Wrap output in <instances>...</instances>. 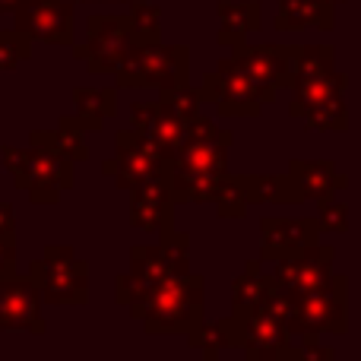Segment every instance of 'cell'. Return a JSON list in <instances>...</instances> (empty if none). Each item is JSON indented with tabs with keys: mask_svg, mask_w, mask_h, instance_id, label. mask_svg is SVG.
<instances>
[{
	"mask_svg": "<svg viewBox=\"0 0 361 361\" xmlns=\"http://www.w3.org/2000/svg\"><path fill=\"white\" fill-rule=\"evenodd\" d=\"M206 279L200 273H178L140 292L127 305L130 317L143 324L146 333H190L203 320Z\"/></svg>",
	"mask_w": 361,
	"mask_h": 361,
	"instance_id": "cell-1",
	"label": "cell"
},
{
	"mask_svg": "<svg viewBox=\"0 0 361 361\" xmlns=\"http://www.w3.org/2000/svg\"><path fill=\"white\" fill-rule=\"evenodd\" d=\"M269 311H276L286 324V330L295 339H320L324 333H339L349 330V276L333 273L326 286L314 288L305 295H288L286 288H276Z\"/></svg>",
	"mask_w": 361,
	"mask_h": 361,
	"instance_id": "cell-2",
	"label": "cell"
},
{
	"mask_svg": "<svg viewBox=\"0 0 361 361\" xmlns=\"http://www.w3.org/2000/svg\"><path fill=\"white\" fill-rule=\"evenodd\" d=\"M187 269H190V238L171 228L159 235V244H137L130 250V269L118 276L114 298H118V305L127 307L140 292L152 288L169 276L187 273Z\"/></svg>",
	"mask_w": 361,
	"mask_h": 361,
	"instance_id": "cell-3",
	"label": "cell"
},
{
	"mask_svg": "<svg viewBox=\"0 0 361 361\" xmlns=\"http://www.w3.org/2000/svg\"><path fill=\"white\" fill-rule=\"evenodd\" d=\"M345 86H349V76L339 73L336 67L324 70V73L295 76V80L288 82V89H292L288 114H292V118H301L311 130L345 133L349 130Z\"/></svg>",
	"mask_w": 361,
	"mask_h": 361,
	"instance_id": "cell-4",
	"label": "cell"
},
{
	"mask_svg": "<svg viewBox=\"0 0 361 361\" xmlns=\"http://www.w3.org/2000/svg\"><path fill=\"white\" fill-rule=\"evenodd\" d=\"M114 82L121 89H169L178 82H190V51L184 44L133 42L121 67L114 70Z\"/></svg>",
	"mask_w": 361,
	"mask_h": 361,
	"instance_id": "cell-5",
	"label": "cell"
},
{
	"mask_svg": "<svg viewBox=\"0 0 361 361\" xmlns=\"http://www.w3.org/2000/svg\"><path fill=\"white\" fill-rule=\"evenodd\" d=\"M0 156H4L6 171L29 193L32 203L51 206L61 200V190H70L76 184V165L63 156H54L51 149H42V146H29V149L4 146Z\"/></svg>",
	"mask_w": 361,
	"mask_h": 361,
	"instance_id": "cell-6",
	"label": "cell"
},
{
	"mask_svg": "<svg viewBox=\"0 0 361 361\" xmlns=\"http://www.w3.org/2000/svg\"><path fill=\"white\" fill-rule=\"evenodd\" d=\"M32 282L48 305H86L89 301V263L67 244L44 247L42 260H32Z\"/></svg>",
	"mask_w": 361,
	"mask_h": 361,
	"instance_id": "cell-7",
	"label": "cell"
},
{
	"mask_svg": "<svg viewBox=\"0 0 361 361\" xmlns=\"http://www.w3.org/2000/svg\"><path fill=\"white\" fill-rule=\"evenodd\" d=\"M197 92H200V102L216 105V111L222 118H260L263 108L273 105L269 95L231 57H222L216 63V70H209L203 76Z\"/></svg>",
	"mask_w": 361,
	"mask_h": 361,
	"instance_id": "cell-8",
	"label": "cell"
},
{
	"mask_svg": "<svg viewBox=\"0 0 361 361\" xmlns=\"http://www.w3.org/2000/svg\"><path fill=\"white\" fill-rule=\"evenodd\" d=\"M133 48V32L127 13L114 16V13H95L86 19V42L73 44V57L86 63L89 73L114 76L127 51Z\"/></svg>",
	"mask_w": 361,
	"mask_h": 361,
	"instance_id": "cell-9",
	"label": "cell"
},
{
	"mask_svg": "<svg viewBox=\"0 0 361 361\" xmlns=\"http://www.w3.org/2000/svg\"><path fill=\"white\" fill-rule=\"evenodd\" d=\"M235 143V133L216 127V121L206 114H193L184 127V140L171 156V169L206 171V175H228V149Z\"/></svg>",
	"mask_w": 361,
	"mask_h": 361,
	"instance_id": "cell-10",
	"label": "cell"
},
{
	"mask_svg": "<svg viewBox=\"0 0 361 361\" xmlns=\"http://www.w3.org/2000/svg\"><path fill=\"white\" fill-rule=\"evenodd\" d=\"M171 169V159L152 143L149 137L137 133L133 127H124L118 130V140H114V159H108L102 165L105 178H114V184L121 190H130V187L143 184L149 178H159Z\"/></svg>",
	"mask_w": 361,
	"mask_h": 361,
	"instance_id": "cell-11",
	"label": "cell"
},
{
	"mask_svg": "<svg viewBox=\"0 0 361 361\" xmlns=\"http://www.w3.org/2000/svg\"><path fill=\"white\" fill-rule=\"evenodd\" d=\"M16 25L32 42H48L73 48L76 44V10L73 0H23L16 6Z\"/></svg>",
	"mask_w": 361,
	"mask_h": 361,
	"instance_id": "cell-12",
	"label": "cell"
},
{
	"mask_svg": "<svg viewBox=\"0 0 361 361\" xmlns=\"http://www.w3.org/2000/svg\"><path fill=\"white\" fill-rule=\"evenodd\" d=\"M333 260H336V250H333V244H305L301 250H295V254L282 257V260L269 263V273L276 276V282H279V288H286L288 295H305V292H314V288L326 286V279H330L336 269H333Z\"/></svg>",
	"mask_w": 361,
	"mask_h": 361,
	"instance_id": "cell-13",
	"label": "cell"
},
{
	"mask_svg": "<svg viewBox=\"0 0 361 361\" xmlns=\"http://www.w3.org/2000/svg\"><path fill=\"white\" fill-rule=\"evenodd\" d=\"M235 317V314H231ZM238 333H241V349L244 355L260 358V361H288L292 358V333L286 330L282 317L269 307H257V311L238 314L235 317Z\"/></svg>",
	"mask_w": 361,
	"mask_h": 361,
	"instance_id": "cell-14",
	"label": "cell"
},
{
	"mask_svg": "<svg viewBox=\"0 0 361 361\" xmlns=\"http://www.w3.org/2000/svg\"><path fill=\"white\" fill-rule=\"evenodd\" d=\"M231 61L276 102L279 89H288L292 82V63H288V44H235L231 48Z\"/></svg>",
	"mask_w": 361,
	"mask_h": 361,
	"instance_id": "cell-15",
	"label": "cell"
},
{
	"mask_svg": "<svg viewBox=\"0 0 361 361\" xmlns=\"http://www.w3.org/2000/svg\"><path fill=\"white\" fill-rule=\"evenodd\" d=\"M0 330H29L44 333L42 292L32 276H4L0 279Z\"/></svg>",
	"mask_w": 361,
	"mask_h": 361,
	"instance_id": "cell-16",
	"label": "cell"
},
{
	"mask_svg": "<svg viewBox=\"0 0 361 361\" xmlns=\"http://www.w3.org/2000/svg\"><path fill=\"white\" fill-rule=\"evenodd\" d=\"M175 197L169 187V171L159 178H149L143 184L130 187V225L140 231H165L175 228Z\"/></svg>",
	"mask_w": 361,
	"mask_h": 361,
	"instance_id": "cell-17",
	"label": "cell"
},
{
	"mask_svg": "<svg viewBox=\"0 0 361 361\" xmlns=\"http://www.w3.org/2000/svg\"><path fill=\"white\" fill-rule=\"evenodd\" d=\"M260 260L276 263L282 257L301 250L305 244H314L320 238L317 219H276V216H263L260 222Z\"/></svg>",
	"mask_w": 361,
	"mask_h": 361,
	"instance_id": "cell-18",
	"label": "cell"
},
{
	"mask_svg": "<svg viewBox=\"0 0 361 361\" xmlns=\"http://www.w3.org/2000/svg\"><path fill=\"white\" fill-rule=\"evenodd\" d=\"M130 127L143 137H149L165 156H175V149L184 140V127L187 121L178 118L171 108H165L162 102H133L130 105Z\"/></svg>",
	"mask_w": 361,
	"mask_h": 361,
	"instance_id": "cell-19",
	"label": "cell"
},
{
	"mask_svg": "<svg viewBox=\"0 0 361 361\" xmlns=\"http://www.w3.org/2000/svg\"><path fill=\"white\" fill-rule=\"evenodd\" d=\"M336 25V0H276V32H333Z\"/></svg>",
	"mask_w": 361,
	"mask_h": 361,
	"instance_id": "cell-20",
	"label": "cell"
},
{
	"mask_svg": "<svg viewBox=\"0 0 361 361\" xmlns=\"http://www.w3.org/2000/svg\"><path fill=\"white\" fill-rule=\"evenodd\" d=\"M288 175L301 187L305 200H314L317 206L336 200V193L349 184V178H345L330 159H314V162H307V159H292V162H288Z\"/></svg>",
	"mask_w": 361,
	"mask_h": 361,
	"instance_id": "cell-21",
	"label": "cell"
},
{
	"mask_svg": "<svg viewBox=\"0 0 361 361\" xmlns=\"http://www.w3.org/2000/svg\"><path fill=\"white\" fill-rule=\"evenodd\" d=\"M216 16H219L216 42L222 44V48H235V44L247 42L254 32L263 29L260 0H219Z\"/></svg>",
	"mask_w": 361,
	"mask_h": 361,
	"instance_id": "cell-22",
	"label": "cell"
},
{
	"mask_svg": "<svg viewBox=\"0 0 361 361\" xmlns=\"http://www.w3.org/2000/svg\"><path fill=\"white\" fill-rule=\"evenodd\" d=\"M276 288H279V282L263 267V260H247L231 282V314L238 317V314L257 311V307H269Z\"/></svg>",
	"mask_w": 361,
	"mask_h": 361,
	"instance_id": "cell-23",
	"label": "cell"
},
{
	"mask_svg": "<svg viewBox=\"0 0 361 361\" xmlns=\"http://www.w3.org/2000/svg\"><path fill=\"white\" fill-rule=\"evenodd\" d=\"M247 203H276V206H298L305 203V193L288 175H235Z\"/></svg>",
	"mask_w": 361,
	"mask_h": 361,
	"instance_id": "cell-24",
	"label": "cell"
},
{
	"mask_svg": "<svg viewBox=\"0 0 361 361\" xmlns=\"http://www.w3.org/2000/svg\"><path fill=\"white\" fill-rule=\"evenodd\" d=\"M32 146L51 149L54 156H63L70 162H86L89 159V143H86V127L73 118H61L54 130H32Z\"/></svg>",
	"mask_w": 361,
	"mask_h": 361,
	"instance_id": "cell-25",
	"label": "cell"
},
{
	"mask_svg": "<svg viewBox=\"0 0 361 361\" xmlns=\"http://www.w3.org/2000/svg\"><path fill=\"white\" fill-rule=\"evenodd\" d=\"M76 121L86 133H99L118 114V89L114 86H76L73 89Z\"/></svg>",
	"mask_w": 361,
	"mask_h": 361,
	"instance_id": "cell-26",
	"label": "cell"
},
{
	"mask_svg": "<svg viewBox=\"0 0 361 361\" xmlns=\"http://www.w3.org/2000/svg\"><path fill=\"white\" fill-rule=\"evenodd\" d=\"M225 175H206V171L169 169V187L175 203H216Z\"/></svg>",
	"mask_w": 361,
	"mask_h": 361,
	"instance_id": "cell-27",
	"label": "cell"
},
{
	"mask_svg": "<svg viewBox=\"0 0 361 361\" xmlns=\"http://www.w3.org/2000/svg\"><path fill=\"white\" fill-rule=\"evenodd\" d=\"M190 349H200V352H222V349H241V333H238V324L235 317H225V320H200L190 333H184Z\"/></svg>",
	"mask_w": 361,
	"mask_h": 361,
	"instance_id": "cell-28",
	"label": "cell"
},
{
	"mask_svg": "<svg viewBox=\"0 0 361 361\" xmlns=\"http://www.w3.org/2000/svg\"><path fill=\"white\" fill-rule=\"evenodd\" d=\"M130 32L133 42H159L162 38V10L149 0H130Z\"/></svg>",
	"mask_w": 361,
	"mask_h": 361,
	"instance_id": "cell-29",
	"label": "cell"
},
{
	"mask_svg": "<svg viewBox=\"0 0 361 361\" xmlns=\"http://www.w3.org/2000/svg\"><path fill=\"white\" fill-rule=\"evenodd\" d=\"M159 102H162L165 108H171V111L178 114V118L190 121L193 114H200V92L190 86V82H178V86H169V89H159Z\"/></svg>",
	"mask_w": 361,
	"mask_h": 361,
	"instance_id": "cell-30",
	"label": "cell"
},
{
	"mask_svg": "<svg viewBox=\"0 0 361 361\" xmlns=\"http://www.w3.org/2000/svg\"><path fill=\"white\" fill-rule=\"evenodd\" d=\"M32 54V38L19 29H0V70H13Z\"/></svg>",
	"mask_w": 361,
	"mask_h": 361,
	"instance_id": "cell-31",
	"label": "cell"
},
{
	"mask_svg": "<svg viewBox=\"0 0 361 361\" xmlns=\"http://www.w3.org/2000/svg\"><path fill=\"white\" fill-rule=\"evenodd\" d=\"M247 206H250V203L244 200L241 187H238V178L228 171V175H225V180H222V190H219V197H216L219 216H222V219H244Z\"/></svg>",
	"mask_w": 361,
	"mask_h": 361,
	"instance_id": "cell-32",
	"label": "cell"
},
{
	"mask_svg": "<svg viewBox=\"0 0 361 361\" xmlns=\"http://www.w3.org/2000/svg\"><path fill=\"white\" fill-rule=\"evenodd\" d=\"M317 228H320V235H345V231H349V206H345L343 200L320 203Z\"/></svg>",
	"mask_w": 361,
	"mask_h": 361,
	"instance_id": "cell-33",
	"label": "cell"
},
{
	"mask_svg": "<svg viewBox=\"0 0 361 361\" xmlns=\"http://www.w3.org/2000/svg\"><path fill=\"white\" fill-rule=\"evenodd\" d=\"M288 361H336V352L330 345H324L320 339H298Z\"/></svg>",
	"mask_w": 361,
	"mask_h": 361,
	"instance_id": "cell-34",
	"label": "cell"
},
{
	"mask_svg": "<svg viewBox=\"0 0 361 361\" xmlns=\"http://www.w3.org/2000/svg\"><path fill=\"white\" fill-rule=\"evenodd\" d=\"M0 238H16V209L0 203Z\"/></svg>",
	"mask_w": 361,
	"mask_h": 361,
	"instance_id": "cell-35",
	"label": "cell"
},
{
	"mask_svg": "<svg viewBox=\"0 0 361 361\" xmlns=\"http://www.w3.org/2000/svg\"><path fill=\"white\" fill-rule=\"evenodd\" d=\"M19 4H23V0H0V16H4V13H13Z\"/></svg>",
	"mask_w": 361,
	"mask_h": 361,
	"instance_id": "cell-36",
	"label": "cell"
},
{
	"mask_svg": "<svg viewBox=\"0 0 361 361\" xmlns=\"http://www.w3.org/2000/svg\"><path fill=\"white\" fill-rule=\"evenodd\" d=\"M82 4H130V0H82Z\"/></svg>",
	"mask_w": 361,
	"mask_h": 361,
	"instance_id": "cell-37",
	"label": "cell"
},
{
	"mask_svg": "<svg viewBox=\"0 0 361 361\" xmlns=\"http://www.w3.org/2000/svg\"><path fill=\"white\" fill-rule=\"evenodd\" d=\"M13 273H16V269H6L4 263H0V279H4V276H13Z\"/></svg>",
	"mask_w": 361,
	"mask_h": 361,
	"instance_id": "cell-38",
	"label": "cell"
},
{
	"mask_svg": "<svg viewBox=\"0 0 361 361\" xmlns=\"http://www.w3.org/2000/svg\"><path fill=\"white\" fill-rule=\"evenodd\" d=\"M238 361H260V358H250V355H244V358H238Z\"/></svg>",
	"mask_w": 361,
	"mask_h": 361,
	"instance_id": "cell-39",
	"label": "cell"
},
{
	"mask_svg": "<svg viewBox=\"0 0 361 361\" xmlns=\"http://www.w3.org/2000/svg\"><path fill=\"white\" fill-rule=\"evenodd\" d=\"M336 4H345V0H336Z\"/></svg>",
	"mask_w": 361,
	"mask_h": 361,
	"instance_id": "cell-40",
	"label": "cell"
}]
</instances>
